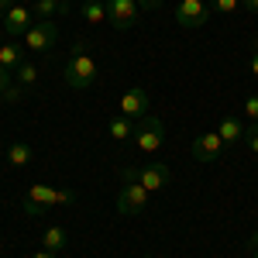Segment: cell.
I'll list each match as a JSON object with an SVG mask.
<instances>
[{
  "instance_id": "1",
  "label": "cell",
  "mask_w": 258,
  "mask_h": 258,
  "mask_svg": "<svg viewBox=\"0 0 258 258\" xmlns=\"http://www.w3.org/2000/svg\"><path fill=\"white\" fill-rule=\"evenodd\" d=\"M93 80H97V62L86 52V41H76L69 48V59H66V86L86 90V86H93Z\"/></svg>"
},
{
  "instance_id": "2",
  "label": "cell",
  "mask_w": 258,
  "mask_h": 258,
  "mask_svg": "<svg viewBox=\"0 0 258 258\" xmlns=\"http://www.w3.org/2000/svg\"><path fill=\"white\" fill-rule=\"evenodd\" d=\"M145 207H148V189L138 182V169H135V165H124V172H120V193H117V210L124 217H138Z\"/></svg>"
},
{
  "instance_id": "3",
  "label": "cell",
  "mask_w": 258,
  "mask_h": 258,
  "mask_svg": "<svg viewBox=\"0 0 258 258\" xmlns=\"http://www.w3.org/2000/svg\"><path fill=\"white\" fill-rule=\"evenodd\" d=\"M69 203H76V193H73V189L31 186L28 197H24V203H21V210H24V217H41L48 207H69Z\"/></svg>"
},
{
  "instance_id": "4",
  "label": "cell",
  "mask_w": 258,
  "mask_h": 258,
  "mask_svg": "<svg viewBox=\"0 0 258 258\" xmlns=\"http://www.w3.org/2000/svg\"><path fill=\"white\" fill-rule=\"evenodd\" d=\"M131 141H135V148H138V152L152 155V152H159L162 141H165V124H162L159 117H152V114H148V117H141Z\"/></svg>"
},
{
  "instance_id": "5",
  "label": "cell",
  "mask_w": 258,
  "mask_h": 258,
  "mask_svg": "<svg viewBox=\"0 0 258 258\" xmlns=\"http://www.w3.org/2000/svg\"><path fill=\"white\" fill-rule=\"evenodd\" d=\"M55 41H59V24L55 21H35L24 35V48L28 52H48V48H55Z\"/></svg>"
},
{
  "instance_id": "6",
  "label": "cell",
  "mask_w": 258,
  "mask_h": 258,
  "mask_svg": "<svg viewBox=\"0 0 258 258\" xmlns=\"http://www.w3.org/2000/svg\"><path fill=\"white\" fill-rule=\"evenodd\" d=\"M107 21H110L117 31H131L141 21L138 0H107Z\"/></svg>"
},
{
  "instance_id": "7",
  "label": "cell",
  "mask_w": 258,
  "mask_h": 258,
  "mask_svg": "<svg viewBox=\"0 0 258 258\" xmlns=\"http://www.w3.org/2000/svg\"><path fill=\"white\" fill-rule=\"evenodd\" d=\"M0 24H4V28H0V31H4V35H7V38H24V35H28V28H31V24H35V14H31V7H24V4H14V7H11V11H4V14H0Z\"/></svg>"
},
{
  "instance_id": "8",
  "label": "cell",
  "mask_w": 258,
  "mask_h": 258,
  "mask_svg": "<svg viewBox=\"0 0 258 258\" xmlns=\"http://www.w3.org/2000/svg\"><path fill=\"white\" fill-rule=\"evenodd\" d=\"M176 21L182 28H203V24L210 21V4H207V0H179Z\"/></svg>"
},
{
  "instance_id": "9",
  "label": "cell",
  "mask_w": 258,
  "mask_h": 258,
  "mask_svg": "<svg viewBox=\"0 0 258 258\" xmlns=\"http://www.w3.org/2000/svg\"><path fill=\"white\" fill-rule=\"evenodd\" d=\"M138 182L148 193H159V189H165V186L172 182V169H169L165 162H148V165L138 169Z\"/></svg>"
},
{
  "instance_id": "10",
  "label": "cell",
  "mask_w": 258,
  "mask_h": 258,
  "mask_svg": "<svg viewBox=\"0 0 258 258\" xmlns=\"http://www.w3.org/2000/svg\"><path fill=\"white\" fill-rule=\"evenodd\" d=\"M148 90L145 86H131L124 97H120V114L124 117H131V120H141V117H148Z\"/></svg>"
},
{
  "instance_id": "11",
  "label": "cell",
  "mask_w": 258,
  "mask_h": 258,
  "mask_svg": "<svg viewBox=\"0 0 258 258\" xmlns=\"http://www.w3.org/2000/svg\"><path fill=\"white\" fill-rule=\"evenodd\" d=\"M224 155V141H220L217 131H203L193 138V159L200 162H217Z\"/></svg>"
},
{
  "instance_id": "12",
  "label": "cell",
  "mask_w": 258,
  "mask_h": 258,
  "mask_svg": "<svg viewBox=\"0 0 258 258\" xmlns=\"http://www.w3.org/2000/svg\"><path fill=\"white\" fill-rule=\"evenodd\" d=\"M24 52H28V48L18 45V41H4V45H0V66H4L7 73H14L21 62H28V59H24Z\"/></svg>"
},
{
  "instance_id": "13",
  "label": "cell",
  "mask_w": 258,
  "mask_h": 258,
  "mask_svg": "<svg viewBox=\"0 0 258 258\" xmlns=\"http://www.w3.org/2000/svg\"><path fill=\"white\" fill-rule=\"evenodd\" d=\"M135 120L131 117H124V114H117V117H110V124H107V131H110V138L114 141H131L135 138Z\"/></svg>"
},
{
  "instance_id": "14",
  "label": "cell",
  "mask_w": 258,
  "mask_h": 258,
  "mask_svg": "<svg viewBox=\"0 0 258 258\" xmlns=\"http://www.w3.org/2000/svg\"><path fill=\"white\" fill-rule=\"evenodd\" d=\"M41 248L45 251H52V255H59V251H66V227H48L45 234H41Z\"/></svg>"
},
{
  "instance_id": "15",
  "label": "cell",
  "mask_w": 258,
  "mask_h": 258,
  "mask_svg": "<svg viewBox=\"0 0 258 258\" xmlns=\"http://www.w3.org/2000/svg\"><path fill=\"white\" fill-rule=\"evenodd\" d=\"M80 11L90 24H103V21H107V0H83Z\"/></svg>"
},
{
  "instance_id": "16",
  "label": "cell",
  "mask_w": 258,
  "mask_h": 258,
  "mask_svg": "<svg viewBox=\"0 0 258 258\" xmlns=\"http://www.w3.org/2000/svg\"><path fill=\"white\" fill-rule=\"evenodd\" d=\"M217 135H220V141H224V145H231V141H244V127H241L234 117H224L217 124Z\"/></svg>"
},
{
  "instance_id": "17",
  "label": "cell",
  "mask_w": 258,
  "mask_h": 258,
  "mask_svg": "<svg viewBox=\"0 0 258 258\" xmlns=\"http://www.w3.org/2000/svg\"><path fill=\"white\" fill-rule=\"evenodd\" d=\"M31 159H35V148H31L28 141H14V145L7 148V162H11V165H28Z\"/></svg>"
},
{
  "instance_id": "18",
  "label": "cell",
  "mask_w": 258,
  "mask_h": 258,
  "mask_svg": "<svg viewBox=\"0 0 258 258\" xmlns=\"http://www.w3.org/2000/svg\"><path fill=\"white\" fill-rule=\"evenodd\" d=\"M31 14H35V21H55L62 14V7H59V0H35Z\"/></svg>"
},
{
  "instance_id": "19",
  "label": "cell",
  "mask_w": 258,
  "mask_h": 258,
  "mask_svg": "<svg viewBox=\"0 0 258 258\" xmlns=\"http://www.w3.org/2000/svg\"><path fill=\"white\" fill-rule=\"evenodd\" d=\"M14 80H18L21 86H31V83H38V69H35L31 62H21L18 69H14Z\"/></svg>"
},
{
  "instance_id": "20",
  "label": "cell",
  "mask_w": 258,
  "mask_h": 258,
  "mask_svg": "<svg viewBox=\"0 0 258 258\" xmlns=\"http://www.w3.org/2000/svg\"><path fill=\"white\" fill-rule=\"evenodd\" d=\"M0 100H4V103H21V100H24V86H21L18 80H11L0 90Z\"/></svg>"
},
{
  "instance_id": "21",
  "label": "cell",
  "mask_w": 258,
  "mask_h": 258,
  "mask_svg": "<svg viewBox=\"0 0 258 258\" xmlns=\"http://www.w3.org/2000/svg\"><path fill=\"white\" fill-rule=\"evenodd\" d=\"M207 4L217 14H234V11H241V0H207Z\"/></svg>"
},
{
  "instance_id": "22",
  "label": "cell",
  "mask_w": 258,
  "mask_h": 258,
  "mask_svg": "<svg viewBox=\"0 0 258 258\" xmlns=\"http://www.w3.org/2000/svg\"><path fill=\"white\" fill-rule=\"evenodd\" d=\"M244 145H248V148L258 155V120H251V124L244 127Z\"/></svg>"
},
{
  "instance_id": "23",
  "label": "cell",
  "mask_w": 258,
  "mask_h": 258,
  "mask_svg": "<svg viewBox=\"0 0 258 258\" xmlns=\"http://www.w3.org/2000/svg\"><path fill=\"white\" fill-rule=\"evenodd\" d=\"M244 114H248L251 120H258V93H255V97H248V100H244Z\"/></svg>"
},
{
  "instance_id": "24",
  "label": "cell",
  "mask_w": 258,
  "mask_h": 258,
  "mask_svg": "<svg viewBox=\"0 0 258 258\" xmlns=\"http://www.w3.org/2000/svg\"><path fill=\"white\" fill-rule=\"evenodd\" d=\"M165 0H138V7H145V11H159Z\"/></svg>"
},
{
  "instance_id": "25",
  "label": "cell",
  "mask_w": 258,
  "mask_h": 258,
  "mask_svg": "<svg viewBox=\"0 0 258 258\" xmlns=\"http://www.w3.org/2000/svg\"><path fill=\"white\" fill-rule=\"evenodd\" d=\"M248 255L258 258V234H251V238H248Z\"/></svg>"
},
{
  "instance_id": "26",
  "label": "cell",
  "mask_w": 258,
  "mask_h": 258,
  "mask_svg": "<svg viewBox=\"0 0 258 258\" xmlns=\"http://www.w3.org/2000/svg\"><path fill=\"white\" fill-rule=\"evenodd\" d=\"M14 80V73H7V69H4V66H0V90H4V86H7V83Z\"/></svg>"
},
{
  "instance_id": "27",
  "label": "cell",
  "mask_w": 258,
  "mask_h": 258,
  "mask_svg": "<svg viewBox=\"0 0 258 258\" xmlns=\"http://www.w3.org/2000/svg\"><path fill=\"white\" fill-rule=\"evenodd\" d=\"M241 7H244L248 14H258V0H241Z\"/></svg>"
},
{
  "instance_id": "28",
  "label": "cell",
  "mask_w": 258,
  "mask_h": 258,
  "mask_svg": "<svg viewBox=\"0 0 258 258\" xmlns=\"http://www.w3.org/2000/svg\"><path fill=\"white\" fill-rule=\"evenodd\" d=\"M251 73L258 76V41H255V55H251Z\"/></svg>"
},
{
  "instance_id": "29",
  "label": "cell",
  "mask_w": 258,
  "mask_h": 258,
  "mask_svg": "<svg viewBox=\"0 0 258 258\" xmlns=\"http://www.w3.org/2000/svg\"><path fill=\"white\" fill-rule=\"evenodd\" d=\"M31 258H55V255H52V251H45V248H41V251H35V255H31Z\"/></svg>"
},
{
  "instance_id": "30",
  "label": "cell",
  "mask_w": 258,
  "mask_h": 258,
  "mask_svg": "<svg viewBox=\"0 0 258 258\" xmlns=\"http://www.w3.org/2000/svg\"><path fill=\"white\" fill-rule=\"evenodd\" d=\"M69 4H76V0H59V7H62V11H69Z\"/></svg>"
},
{
  "instance_id": "31",
  "label": "cell",
  "mask_w": 258,
  "mask_h": 258,
  "mask_svg": "<svg viewBox=\"0 0 258 258\" xmlns=\"http://www.w3.org/2000/svg\"><path fill=\"white\" fill-rule=\"evenodd\" d=\"M0 45H4V31H0Z\"/></svg>"
},
{
  "instance_id": "32",
  "label": "cell",
  "mask_w": 258,
  "mask_h": 258,
  "mask_svg": "<svg viewBox=\"0 0 258 258\" xmlns=\"http://www.w3.org/2000/svg\"><path fill=\"white\" fill-rule=\"evenodd\" d=\"M31 4H35V0H31Z\"/></svg>"
}]
</instances>
